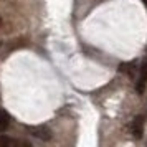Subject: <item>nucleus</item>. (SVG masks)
I'll list each match as a JSON object with an SVG mask.
<instances>
[{"label":"nucleus","mask_w":147,"mask_h":147,"mask_svg":"<svg viewBox=\"0 0 147 147\" xmlns=\"http://www.w3.org/2000/svg\"><path fill=\"white\" fill-rule=\"evenodd\" d=\"M27 131L32 136H35L36 139H40V140H45V142H48V140H51V129L48 126H28L27 127Z\"/></svg>","instance_id":"obj_1"},{"label":"nucleus","mask_w":147,"mask_h":147,"mask_svg":"<svg viewBox=\"0 0 147 147\" xmlns=\"http://www.w3.org/2000/svg\"><path fill=\"white\" fill-rule=\"evenodd\" d=\"M147 88V61H144L139 68V78H137V83H136V91L139 94H144Z\"/></svg>","instance_id":"obj_2"},{"label":"nucleus","mask_w":147,"mask_h":147,"mask_svg":"<svg viewBox=\"0 0 147 147\" xmlns=\"http://www.w3.org/2000/svg\"><path fill=\"white\" fill-rule=\"evenodd\" d=\"M131 134L136 139H140L144 136V117L142 116H136L131 124Z\"/></svg>","instance_id":"obj_3"},{"label":"nucleus","mask_w":147,"mask_h":147,"mask_svg":"<svg viewBox=\"0 0 147 147\" xmlns=\"http://www.w3.org/2000/svg\"><path fill=\"white\" fill-rule=\"evenodd\" d=\"M18 144H23V146H28L27 142H22V140H15L12 137H7L3 134H0V147H15Z\"/></svg>","instance_id":"obj_4"},{"label":"nucleus","mask_w":147,"mask_h":147,"mask_svg":"<svg viewBox=\"0 0 147 147\" xmlns=\"http://www.w3.org/2000/svg\"><path fill=\"white\" fill-rule=\"evenodd\" d=\"M10 126V116H8L7 111L0 109V132H5Z\"/></svg>","instance_id":"obj_5"},{"label":"nucleus","mask_w":147,"mask_h":147,"mask_svg":"<svg viewBox=\"0 0 147 147\" xmlns=\"http://www.w3.org/2000/svg\"><path fill=\"white\" fill-rule=\"evenodd\" d=\"M0 25H2V18H0Z\"/></svg>","instance_id":"obj_6"}]
</instances>
